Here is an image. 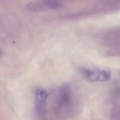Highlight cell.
Returning a JSON list of instances; mask_svg holds the SVG:
<instances>
[{"instance_id": "obj_1", "label": "cell", "mask_w": 120, "mask_h": 120, "mask_svg": "<svg viewBox=\"0 0 120 120\" xmlns=\"http://www.w3.org/2000/svg\"><path fill=\"white\" fill-rule=\"evenodd\" d=\"M72 91L69 86L63 85L57 92L55 106V111L60 118L68 117L72 113L73 106Z\"/></svg>"}, {"instance_id": "obj_2", "label": "cell", "mask_w": 120, "mask_h": 120, "mask_svg": "<svg viewBox=\"0 0 120 120\" xmlns=\"http://www.w3.org/2000/svg\"><path fill=\"white\" fill-rule=\"evenodd\" d=\"M49 92L46 89L39 87L35 91V109L38 117L41 119L45 117Z\"/></svg>"}, {"instance_id": "obj_3", "label": "cell", "mask_w": 120, "mask_h": 120, "mask_svg": "<svg viewBox=\"0 0 120 120\" xmlns=\"http://www.w3.org/2000/svg\"><path fill=\"white\" fill-rule=\"evenodd\" d=\"M61 0H36L26 6L30 11L42 12L58 8L60 6Z\"/></svg>"}, {"instance_id": "obj_4", "label": "cell", "mask_w": 120, "mask_h": 120, "mask_svg": "<svg viewBox=\"0 0 120 120\" xmlns=\"http://www.w3.org/2000/svg\"><path fill=\"white\" fill-rule=\"evenodd\" d=\"M81 72L88 80L92 82H102V70H99L98 69L82 68Z\"/></svg>"}, {"instance_id": "obj_5", "label": "cell", "mask_w": 120, "mask_h": 120, "mask_svg": "<svg viewBox=\"0 0 120 120\" xmlns=\"http://www.w3.org/2000/svg\"><path fill=\"white\" fill-rule=\"evenodd\" d=\"M111 118L113 120H120V106H115L112 109Z\"/></svg>"}, {"instance_id": "obj_6", "label": "cell", "mask_w": 120, "mask_h": 120, "mask_svg": "<svg viewBox=\"0 0 120 120\" xmlns=\"http://www.w3.org/2000/svg\"><path fill=\"white\" fill-rule=\"evenodd\" d=\"M113 94L115 96V97L120 99V88L115 89L113 92Z\"/></svg>"}, {"instance_id": "obj_7", "label": "cell", "mask_w": 120, "mask_h": 120, "mask_svg": "<svg viewBox=\"0 0 120 120\" xmlns=\"http://www.w3.org/2000/svg\"><path fill=\"white\" fill-rule=\"evenodd\" d=\"M1 51L0 49V55H1Z\"/></svg>"}, {"instance_id": "obj_8", "label": "cell", "mask_w": 120, "mask_h": 120, "mask_svg": "<svg viewBox=\"0 0 120 120\" xmlns=\"http://www.w3.org/2000/svg\"><path fill=\"white\" fill-rule=\"evenodd\" d=\"M119 74H120V71H119Z\"/></svg>"}]
</instances>
